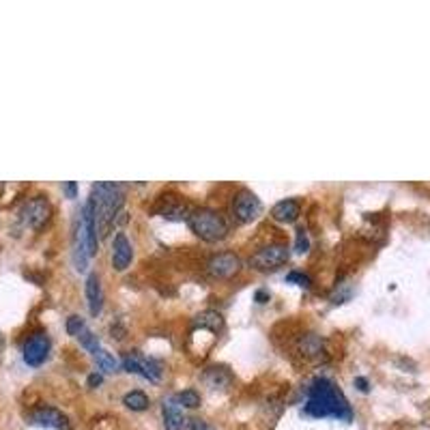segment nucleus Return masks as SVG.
Returning a JSON list of instances; mask_svg holds the SVG:
<instances>
[{
  "label": "nucleus",
  "instance_id": "obj_25",
  "mask_svg": "<svg viewBox=\"0 0 430 430\" xmlns=\"http://www.w3.org/2000/svg\"><path fill=\"white\" fill-rule=\"evenodd\" d=\"M103 383V376H101V372H93V374H88V379H86V385L91 387V389H95V387H99Z\"/></svg>",
  "mask_w": 430,
  "mask_h": 430
},
{
  "label": "nucleus",
  "instance_id": "obj_5",
  "mask_svg": "<svg viewBox=\"0 0 430 430\" xmlns=\"http://www.w3.org/2000/svg\"><path fill=\"white\" fill-rule=\"evenodd\" d=\"M123 370H127L132 374H140L142 379H147L151 383H157L161 379V364L157 360H153V357L149 355H142L140 351H132L123 357V362H121Z\"/></svg>",
  "mask_w": 430,
  "mask_h": 430
},
{
  "label": "nucleus",
  "instance_id": "obj_30",
  "mask_svg": "<svg viewBox=\"0 0 430 430\" xmlns=\"http://www.w3.org/2000/svg\"><path fill=\"white\" fill-rule=\"evenodd\" d=\"M3 345H5V340H3V338H0V349H3Z\"/></svg>",
  "mask_w": 430,
  "mask_h": 430
},
{
  "label": "nucleus",
  "instance_id": "obj_13",
  "mask_svg": "<svg viewBox=\"0 0 430 430\" xmlns=\"http://www.w3.org/2000/svg\"><path fill=\"white\" fill-rule=\"evenodd\" d=\"M301 213V205L297 198H286V201H280L274 205L272 209V218L276 222H282V224H293Z\"/></svg>",
  "mask_w": 430,
  "mask_h": 430
},
{
  "label": "nucleus",
  "instance_id": "obj_7",
  "mask_svg": "<svg viewBox=\"0 0 430 430\" xmlns=\"http://www.w3.org/2000/svg\"><path fill=\"white\" fill-rule=\"evenodd\" d=\"M50 218H52V207L43 196L30 198L20 211V220L24 222V226H28L32 230H41L50 222Z\"/></svg>",
  "mask_w": 430,
  "mask_h": 430
},
{
  "label": "nucleus",
  "instance_id": "obj_20",
  "mask_svg": "<svg viewBox=\"0 0 430 430\" xmlns=\"http://www.w3.org/2000/svg\"><path fill=\"white\" fill-rule=\"evenodd\" d=\"M95 362H97L99 370H103V372H116L119 370V360L112 353H108L103 349L95 355Z\"/></svg>",
  "mask_w": 430,
  "mask_h": 430
},
{
  "label": "nucleus",
  "instance_id": "obj_3",
  "mask_svg": "<svg viewBox=\"0 0 430 430\" xmlns=\"http://www.w3.org/2000/svg\"><path fill=\"white\" fill-rule=\"evenodd\" d=\"M187 224L196 237H201L203 241L209 243L222 241L228 235V224L224 220V215L213 209H194L187 218Z\"/></svg>",
  "mask_w": 430,
  "mask_h": 430
},
{
  "label": "nucleus",
  "instance_id": "obj_9",
  "mask_svg": "<svg viewBox=\"0 0 430 430\" xmlns=\"http://www.w3.org/2000/svg\"><path fill=\"white\" fill-rule=\"evenodd\" d=\"M50 336L45 331H37V334H32L26 342H24V349H22V357H24V362L32 368H37L41 366L45 360H48V355H50Z\"/></svg>",
  "mask_w": 430,
  "mask_h": 430
},
{
  "label": "nucleus",
  "instance_id": "obj_24",
  "mask_svg": "<svg viewBox=\"0 0 430 430\" xmlns=\"http://www.w3.org/2000/svg\"><path fill=\"white\" fill-rule=\"evenodd\" d=\"M286 282L297 284V286H301V289H310V284H312L310 276L301 274V272H291L289 276H286Z\"/></svg>",
  "mask_w": 430,
  "mask_h": 430
},
{
  "label": "nucleus",
  "instance_id": "obj_23",
  "mask_svg": "<svg viewBox=\"0 0 430 430\" xmlns=\"http://www.w3.org/2000/svg\"><path fill=\"white\" fill-rule=\"evenodd\" d=\"M310 249V239H308V232L299 228L297 230V239H295V252L297 254H306Z\"/></svg>",
  "mask_w": 430,
  "mask_h": 430
},
{
  "label": "nucleus",
  "instance_id": "obj_18",
  "mask_svg": "<svg viewBox=\"0 0 430 430\" xmlns=\"http://www.w3.org/2000/svg\"><path fill=\"white\" fill-rule=\"evenodd\" d=\"M123 405L127 407L130 411H147L149 407H151V400H149V396L145 391H140V389H134V391H127L123 396Z\"/></svg>",
  "mask_w": 430,
  "mask_h": 430
},
{
  "label": "nucleus",
  "instance_id": "obj_4",
  "mask_svg": "<svg viewBox=\"0 0 430 430\" xmlns=\"http://www.w3.org/2000/svg\"><path fill=\"white\" fill-rule=\"evenodd\" d=\"M291 258V252H289V247L286 245H265L260 247L258 252H254L252 256H249L247 265L256 269V272H276L278 267L286 265Z\"/></svg>",
  "mask_w": 430,
  "mask_h": 430
},
{
  "label": "nucleus",
  "instance_id": "obj_29",
  "mask_svg": "<svg viewBox=\"0 0 430 430\" xmlns=\"http://www.w3.org/2000/svg\"><path fill=\"white\" fill-rule=\"evenodd\" d=\"M190 430H211L203 420H192L190 422Z\"/></svg>",
  "mask_w": 430,
  "mask_h": 430
},
{
  "label": "nucleus",
  "instance_id": "obj_28",
  "mask_svg": "<svg viewBox=\"0 0 430 430\" xmlns=\"http://www.w3.org/2000/svg\"><path fill=\"white\" fill-rule=\"evenodd\" d=\"M269 299H272V295H269V291H265V289H258V291L254 293V301H256V303H267Z\"/></svg>",
  "mask_w": 430,
  "mask_h": 430
},
{
  "label": "nucleus",
  "instance_id": "obj_8",
  "mask_svg": "<svg viewBox=\"0 0 430 430\" xmlns=\"http://www.w3.org/2000/svg\"><path fill=\"white\" fill-rule=\"evenodd\" d=\"M241 272V258L232 252H222L209 258L207 274L215 280H230Z\"/></svg>",
  "mask_w": 430,
  "mask_h": 430
},
{
  "label": "nucleus",
  "instance_id": "obj_6",
  "mask_svg": "<svg viewBox=\"0 0 430 430\" xmlns=\"http://www.w3.org/2000/svg\"><path fill=\"white\" fill-rule=\"evenodd\" d=\"M260 213H263V203L254 192L241 190L235 198H232V218H235L237 224L254 222Z\"/></svg>",
  "mask_w": 430,
  "mask_h": 430
},
{
  "label": "nucleus",
  "instance_id": "obj_14",
  "mask_svg": "<svg viewBox=\"0 0 430 430\" xmlns=\"http://www.w3.org/2000/svg\"><path fill=\"white\" fill-rule=\"evenodd\" d=\"M161 413H164V426L166 430H183L185 428V416H183V411L181 407L176 405L174 398L166 400L164 407H161Z\"/></svg>",
  "mask_w": 430,
  "mask_h": 430
},
{
  "label": "nucleus",
  "instance_id": "obj_10",
  "mask_svg": "<svg viewBox=\"0 0 430 430\" xmlns=\"http://www.w3.org/2000/svg\"><path fill=\"white\" fill-rule=\"evenodd\" d=\"M30 424L41 426V428H52V430H69V418L63 411L54 407H37L30 411L28 416Z\"/></svg>",
  "mask_w": 430,
  "mask_h": 430
},
{
  "label": "nucleus",
  "instance_id": "obj_12",
  "mask_svg": "<svg viewBox=\"0 0 430 430\" xmlns=\"http://www.w3.org/2000/svg\"><path fill=\"white\" fill-rule=\"evenodd\" d=\"M86 303H88V312L93 316L101 314L103 310V291H101V282L97 274H88L86 278Z\"/></svg>",
  "mask_w": 430,
  "mask_h": 430
},
{
  "label": "nucleus",
  "instance_id": "obj_22",
  "mask_svg": "<svg viewBox=\"0 0 430 430\" xmlns=\"http://www.w3.org/2000/svg\"><path fill=\"white\" fill-rule=\"evenodd\" d=\"M65 329H67L69 336H76V338H78V336L86 329V322H84V318H80L78 314H74V316H69V318H67Z\"/></svg>",
  "mask_w": 430,
  "mask_h": 430
},
{
  "label": "nucleus",
  "instance_id": "obj_27",
  "mask_svg": "<svg viewBox=\"0 0 430 430\" xmlns=\"http://www.w3.org/2000/svg\"><path fill=\"white\" fill-rule=\"evenodd\" d=\"M355 387L360 389V391H364V393H368L370 391V383H368V379H364V376H355Z\"/></svg>",
  "mask_w": 430,
  "mask_h": 430
},
{
  "label": "nucleus",
  "instance_id": "obj_16",
  "mask_svg": "<svg viewBox=\"0 0 430 430\" xmlns=\"http://www.w3.org/2000/svg\"><path fill=\"white\" fill-rule=\"evenodd\" d=\"M205 381L213 389H218V387L224 389V387H228L232 383V374L226 368H222V366H211V368L205 370Z\"/></svg>",
  "mask_w": 430,
  "mask_h": 430
},
{
  "label": "nucleus",
  "instance_id": "obj_21",
  "mask_svg": "<svg viewBox=\"0 0 430 430\" xmlns=\"http://www.w3.org/2000/svg\"><path fill=\"white\" fill-rule=\"evenodd\" d=\"M78 340H80V345L88 351V353H93V355H97L99 351H101V347H99V338L91 331V329H84L80 336H78Z\"/></svg>",
  "mask_w": 430,
  "mask_h": 430
},
{
  "label": "nucleus",
  "instance_id": "obj_26",
  "mask_svg": "<svg viewBox=\"0 0 430 430\" xmlns=\"http://www.w3.org/2000/svg\"><path fill=\"white\" fill-rule=\"evenodd\" d=\"M63 192L67 194V198H76V196H78V183L76 181H67L63 185Z\"/></svg>",
  "mask_w": 430,
  "mask_h": 430
},
{
  "label": "nucleus",
  "instance_id": "obj_17",
  "mask_svg": "<svg viewBox=\"0 0 430 430\" xmlns=\"http://www.w3.org/2000/svg\"><path fill=\"white\" fill-rule=\"evenodd\" d=\"M196 327H205L213 334H220L224 329V318L215 310H205L203 314L196 316Z\"/></svg>",
  "mask_w": 430,
  "mask_h": 430
},
{
  "label": "nucleus",
  "instance_id": "obj_2",
  "mask_svg": "<svg viewBox=\"0 0 430 430\" xmlns=\"http://www.w3.org/2000/svg\"><path fill=\"white\" fill-rule=\"evenodd\" d=\"M95 213V222H97V232L105 235L110 226L116 222V215L125 203V192L119 183L112 181H103L93 185L91 198H88Z\"/></svg>",
  "mask_w": 430,
  "mask_h": 430
},
{
  "label": "nucleus",
  "instance_id": "obj_11",
  "mask_svg": "<svg viewBox=\"0 0 430 430\" xmlns=\"http://www.w3.org/2000/svg\"><path fill=\"white\" fill-rule=\"evenodd\" d=\"M134 258V249L130 239L125 237V232H116L114 241H112V267L116 272H125Z\"/></svg>",
  "mask_w": 430,
  "mask_h": 430
},
{
  "label": "nucleus",
  "instance_id": "obj_1",
  "mask_svg": "<svg viewBox=\"0 0 430 430\" xmlns=\"http://www.w3.org/2000/svg\"><path fill=\"white\" fill-rule=\"evenodd\" d=\"M303 416L308 418H336L342 422L353 420V409L347 400V396L340 387L325 379V376H316L308 391V402L303 407Z\"/></svg>",
  "mask_w": 430,
  "mask_h": 430
},
{
  "label": "nucleus",
  "instance_id": "obj_19",
  "mask_svg": "<svg viewBox=\"0 0 430 430\" xmlns=\"http://www.w3.org/2000/svg\"><path fill=\"white\" fill-rule=\"evenodd\" d=\"M174 400H176L178 407H183V409H198L201 407V393L196 389H185L181 393H176Z\"/></svg>",
  "mask_w": 430,
  "mask_h": 430
},
{
  "label": "nucleus",
  "instance_id": "obj_15",
  "mask_svg": "<svg viewBox=\"0 0 430 430\" xmlns=\"http://www.w3.org/2000/svg\"><path fill=\"white\" fill-rule=\"evenodd\" d=\"M299 353L306 357V360H320V355L325 353V342H322V338L316 334H306L299 340Z\"/></svg>",
  "mask_w": 430,
  "mask_h": 430
}]
</instances>
